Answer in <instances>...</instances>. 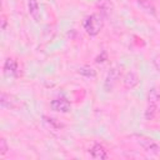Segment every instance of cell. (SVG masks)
<instances>
[{
  "label": "cell",
  "mask_w": 160,
  "mask_h": 160,
  "mask_svg": "<svg viewBox=\"0 0 160 160\" xmlns=\"http://www.w3.org/2000/svg\"><path fill=\"white\" fill-rule=\"evenodd\" d=\"M82 26L90 36H95L101 31V29L104 26L102 16L100 14H91V15L85 18V20L82 22Z\"/></svg>",
  "instance_id": "1"
},
{
  "label": "cell",
  "mask_w": 160,
  "mask_h": 160,
  "mask_svg": "<svg viewBox=\"0 0 160 160\" xmlns=\"http://www.w3.org/2000/svg\"><path fill=\"white\" fill-rule=\"evenodd\" d=\"M119 75H120V71L118 68H112L110 69V71L108 72L106 78H105V81H104V89L105 91H111L119 79Z\"/></svg>",
  "instance_id": "2"
},
{
  "label": "cell",
  "mask_w": 160,
  "mask_h": 160,
  "mask_svg": "<svg viewBox=\"0 0 160 160\" xmlns=\"http://www.w3.org/2000/svg\"><path fill=\"white\" fill-rule=\"evenodd\" d=\"M138 142H139V145H140V146H141L146 152L158 154V152H159V150H160L159 145H158L152 139H149V138H144V136H141V138H139Z\"/></svg>",
  "instance_id": "3"
},
{
  "label": "cell",
  "mask_w": 160,
  "mask_h": 160,
  "mask_svg": "<svg viewBox=\"0 0 160 160\" xmlns=\"http://www.w3.org/2000/svg\"><path fill=\"white\" fill-rule=\"evenodd\" d=\"M50 108H51L54 111L68 112V111H70L71 105H70V102H69L65 98H58V99H54V100L50 102Z\"/></svg>",
  "instance_id": "4"
},
{
  "label": "cell",
  "mask_w": 160,
  "mask_h": 160,
  "mask_svg": "<svg viewBox=\"0 0 160 160\" xmlns=\"http://www.w3.org/2000/svg\"><path fill=\"white\" fill-rule=\"evenodd\" d=\"M4 74L6 76H18V62L12 58H8L4 62Z\"/></svg>",
  "instance_id": "5"
},
{
  "label": "cell",
  "mask_w": 160,
  "mask_h": 160,
  "mask_svg": "<svg viewBox=\"0 0 160 160\" xmlns=\"http://www.w3.org/2000/svg\"><path fill=\"white\" fill-rule=\"evenodd\" d=\"M122 84H124V86H125L126 89H134V88L139 84V76H138L135 72L129 71V72H126V74L124 75V78H122Z\"/></svg>",
  "instance_id": "6"
},
{
  "label": "cell",
  "mask_w": 160,
  "mask_h": 160,
  "mask_svg": "<svg viewBox=\"0 0 160 160\" xmlns=\"http://www.w3.org/2000/svg\"><path fill=\"white\" fill-rule=\"evenodd\" d=\"M89 151H90L91 158H94V159H108V156H109L106 152V149L101 144H94Z\"/></svg>",
  "instance_id": "7"
},
{
  "label": "cell",
  "mask_w": 160,
  "mask_h": 160,
  "mask_svg": "<svg viewBox=\"0 0 160 160\" xmlns=\"http://www.w3.org/2000/svg\"><path fill=\"white\" fill-rule=\"evenodd\" d=\"M28 9H29V14L34 18V20L38 21L40 19V9L38 0H28Z\"/></svg>",
  "instance_id": "8"
},
{
  "label": "cell",
  "mask_w": 160,
  "mask_h": 160,
  "mask_svg": "<svg viewBox=\"0 0 160 160\" xmlns=\"http://www.w3.org/2000/svg\"><path fill=\"white\" fill-rule=\"evenodd\" d=\"M138 5L141 8V10H144L145 12L155 16L156 14V9L154 6V4L150 1V0H138Z\"/></svg>",
  "instance_id": "9"
},
{
  "label": "cell",
  "mask_w": 160,
  "mask_h": 160,
  "mask_svg": "<svg viewBox=\"0 0 160 160\" xmlns=\"http://www.w3.org/2000/svg\"><path fill=\"white\" fill-rule=\"evenodd\" d=\"M42 121H44V124L46 125V128H49L50 130H59L60 128L64 126L62 124H60L59 121H56L55 119L49 118V116H42Z\"/></svg>",
  "instance_id": "10"
},
{
  "label": "cell",
  "mask_w": 160,
  "mask_h": 160,
  "mask_svg": "<svg viewBox=\"0 0 160 160\" xmlns=\"http://www.w3.org/2000/svg\"><path fill=\"white\" fill-rule=\"evenodd\" d=\"M160 99V94L159 91L155 89V88H151L148 92V104H151V105H156L158 101Z\"/></svg>",
  "instance_id": "11"
},
{
  "label": "cell",
  "mask_w": 160,
  "mask_h": 160,
  "mask_svg": "<svg viewBox=\"0 0 160 160\" xmlns=\"http://www.w3.org/2000/svg\"><path fill=\"white\" fill-rule=\"evenodd\" d=\"M0 104L2 108H14V100L10 95L5 94V92H1V98H0Z\"/></svg>",
  "instance_id": "12"
},
{
  "label": "cell",
  "mask_w": 160,
  "mask_h": 160,
  "mask_svg": "<svg viewBox=\"0 0 160 160\" xmlns=\"http://www.w3.org/2000/svg\"><path fill=\"white\" fill-rule=\"evenodd\" d=\"M78 72L82 76H86V78H95L96 76V71L90 66H81V68H79Z\"/></svg>",
  "instance_id": "13"
},
{
  "label": "cell",
  "mask_w": 160,
  "mask_h": 160,
  "mask_svg": "<svg viewBox=\"0 0 160 160\" xmlns=\"http://www.w3.org/2000/svg\"><path fill=\"white\" fill-rule=\"evenodd\" d=\"M155 112H156V105L148 104V108L145 110V119L146 120H152L154 116H155Z\"/></svg>",
  "instance_id": "14"
},
{
  "label": "cell",
  "mask_w": 160,
  "mask_h": 160,
  "mask_svg": "<svg viewBox=\"0 0 160 160\" xmlns=\"http://www.w3.org/2000/svg\"><path fill=\"white\" fill-rule=\"evenodd\" d=\"M98 5H99V8L101 9L102 12H109L111 10V2H110V0H100Z\"/></svg>",
  "instance_id": "15"
},
{
  "label": "cell",
  "mask_w": 160,
  "mask_h": 160,
  "mask_svg": "<svg viewBox=\"0 0 160 160\" xmlns=\"http://www.w3.org/2000/svg\"><path fill=\"white\" fill-rule=\"evenodd\" d=\"M9 151V145L4 138L0 139V156H4Z\"/></svg>",
  "instance_id": "16"
},
{
  "label": "cell",
  "mask_w": 160,
  "mask_h": 160,
  "mask_svg": "<svg viewBox=\"0 0 160 160\" xmlns=\"http://www.w3.org/2000/svg\"><path fill=\"white\" fill-rule=\"evenodd\" d=\"M152 64L155 66V69L158 71H160V55H156L154 59H152Z\"/></svg>",
  "instance_id": "17"
},
{
  "label": "cell",
  "mask_w": 160,
  "mask_h": 160,
  "mask_svg": "<svg viewBox=\"0 0 160 160\" xmlns=\"http://www.w3.org/2000/svg\"><path fill=\"white\" fill-rule=\"evenodd\" d=\"M6 24H8L6 18L2 15V16H1V30H5V29H6Z\"/></svg>",
  "instance_id": "18"
},
{
  "label": "cell",
  "mask_w": 160,
  "mask_h": 160,
  "mask_svg": "<svg viewBox=\"0 0 160 160\" xmlns=\"http://www.w3.org/2000/svg\"><path fill=\"white\" fill-rule=\"evenodd\" d=\"M159 114H160V108H159Z\"/></svg>",
  "instance_id": "19"
}]
</instances>
